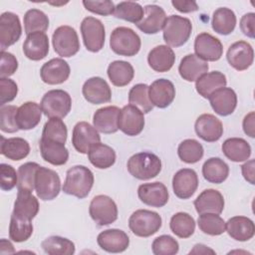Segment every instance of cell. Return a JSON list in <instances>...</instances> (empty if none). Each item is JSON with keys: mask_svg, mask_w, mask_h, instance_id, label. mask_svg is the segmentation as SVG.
Here are the masks:
<instances>
[{"mask_svg": "<svg viewBox=\"0 0 255 255\" xmlns=\"http://www.w3.org/2000/svg\"><path fill=\"white\" fill-rule=\"evenodd\" d=\"M204 150L202 144L193 138L182 140L177 147L178 157L186 163H195L203 156Z\"/></svg>", "mask_w": 255, "mask_h": 255, "instance_id": "f6af8a7d", "label": "cell"}, {"mask_svg": "<svg viewBox=\"0 0 255 255\" xmlns=\"http://www.w3.org/2000/svg\"><path fill=\"white\" fill-rule=\"evenodd\" d=\"M225 230L237 241H248L255 234L254 222L246 216H234L225 222Z\"/></svg>", "mask_w": 255, "mask_h": 255, "instance_id": "d6a6232c", "label": "cell"}, {"mask_svg": "<svg viewBox=\"0 0 255 255\" xmlns=\"http://www.w3.org/2000/svg\"><path fill=\"white\" fill-rule=\"evenodd\" d=\"M40 106L43 114L49 119H63L71 111L72 99L64 90H51L43 96Z\"/></svg>", "mask_w": 255, "mask_h": 255, "instance_id": "5b68a950", "label": "cell"}, {"mask_svg": "<svg viewBox=\"0 0 255 255\" xmlns=\"http://www.w3.org/2000/svg\"><path fill=\"white\" fill-rule=\"evenodd\" d=\"M18 94L17 84L9 78H0V106L12 102Z\"/></svg>", "mask_w": 255, "mask_h": 255, "instance_id": "11a10c76", "label": "cell"}, {"mask_svg": "<svg viewBox=\"0 0 255 255\" xmlns=\"http://www.w3.org/2000/svg\"><path fill=\"white\" fill-rule=\"evenodd\" d=\"M108 77L116 87H125L131 82L134 76L132 66L126 61H114L108 67Z\"/></svg>", "mask_w": 255, "mask_h": 255, "instance_id": "8d00e7d4", "label": "cell"}, {"mask_svg": "<svg viewBox=\"0 0 255 255\" xmlns=\"http://www.w3.org/2000/svg\"><path fill=\"white\" fill-rule=\"evenodd\" d=\"M1 171V182L0 187L2 190L10 191L18 183V173H16L15 168L7 163L0 164Z\"/></svg>", "mask_w": 255, "mask_h": 255, "instance_id": "db71d44e", "label": "cell"}, {"mask_svg": "<svg viewBox=\"0 0 255 255\" xmlns=\"http://www.w3.org/2000/svg\"><path fill=\"white\" fill-rule=\"evenodd\" d=\"M207 253L215 254V251L212 250L211 248H209L208 246L204 245V244H196V245H194L193 249L190 250V252H189V254H207Z\"/></svg>", "mask_w": 255, "mask_h": 255, "instance_id": "e7e4bbea", "label": "cell"}, {"mask_svg": "<svg viewBox=\"0 0 255 255\" xmlns=\"http://www.w3.org/2000/svg\"><path fill=\"white\" fill-rule=\"evenodd\" d=\"M18 69V61L16 57L5 51H1L0 78H8L12 76Z\"/></svg>", "mask_w": 255, "mask_h": 255, "instance_id": "6f0895ef", "label": "cell"}, {"mask_svg": "<svg viewBox=\"0 0 255 255\" xmlns=\"http://www.w3.org/2000/svg\"><path fill=\"white\" fill-rule=\"evenodd\" d=\"M169 227L177 237L183 239L188 238L194 233L195 220L186 212H177L171 216Z\"/></svg>", "mask_w": 255, "mask_h": 255, "instance_id": "60d3db41", "label": "cell"}, {"mask_svg": "<svg viewBox=\"0 0 255 255\" xmlns=\"http://www.w3.org/2000/svg\"><path fill=\"white\" fill-rule=\"evenodd\" d=\"M0 253H1L2 255L15 253L14 246L12 245V243H11L9 240H6L5 238H2V239L0 240Z\"/></svg>", "mask_w": 255, "mask_h": 255, "instance_id": "be15d7a7", "label": "cell"}, {"mask_svg": "<svg viewBox=\"0 0 255 255\" xmlns=\"http://www.w3.org/2000/svg\"><path fill=\"white\" fill-rule=\"evenodd\" d=\"M137 195L145 205L156 208L164 206L169 198L166 186L159 181L140 184L137 188Z\"/></svg>", "mask_w": 255, "mask_h": 255, "instance_id": "2e32d148", "label": "cell"}, {"mask_svg": "<svg viewBox=\"0 0 255 255\" xmlns=\"http://www.w3.org/2000/svg\"><path fill=\"white\" fill-rule=\"evenodd\" d=\"M195 55L207 62L218 61L223 54V46L219 39L209 33L203 32L196 36L194 40Z\"/></svg>", "mask_w": 255, "mask_h": 255, "instance_id": "7c38bea8", "label": "cell"}, {"mask_svg": "<svg viewBox=\"0 0 255 255\" xmlns=\"http://www.w3.org/2000/svg\"><path fill=\"white\" fill-rule=\"evenodd\" d=\"M128 171L139 180H147L157 176L161 170V159L152 152L142 151L129 157Z\"/></svg>", "mask_w": 255, "mask_h": 255, "instance_id": "7a4b0ae2", "label": "cell"}, {"mask_svg": "<svg viewBox=\"0 0 255 255\" xmlns=\"http://www.w3.org/2000/svg\"><path fill=\"white\" fill-rule=\"evenodd\" d=\"M22 35V27L18 15L13 12H4L0 16V48L5 51L14 45Z\"/></svg>", "mask_w": 255, "mask_h": 255, "instance_id": "8fae6325", "label": "cell"}, {"mask_svg": "<svg viewBox=\"0 0 255 255\" xmlns=\"http://www.w3.org/2000/svg\"><path fill=\"white\" fill-rule=\"evenodd\" d=\"M140 46L139 36L128 27H118L111 34L110 47L120 56H135L139 52Z\"/></svg>", "mask_w": 255, "mask_h": 255, "instance_id": "3957f363", "label": "cell"}, {"mask_svg": "<svg viewBox=\"0 0 255 255\" xmlns=\"http://www.w3.org/2000/svg\"><path fill=\"white\" fill-rule=\"evenodd\" d=\"M148 97L152 106L165 109L175 98L174 85L166 79L155 80L148 87Z\"/></svg>", "mask_w": 255, "mask_h": 255, "instance_id": "ffe728a7", "label": "cell"}, {"mask_svg": "<svg viewBox=\"0 0 255 255\" xmlns=\"http://www.w3.org/2000/svg\"><path fill=\"white\" fill-rule=\"evenodd\" d=\"M226 84V76L219 71H213L202 75L196 80L195 89L202 98L208 99L213 92L220 88H224Z\"/></svg>", "mask_w": 255, "mask_h": 255, "instance_id": "836d02e7", "label": "cell"}, {"mask_svg": "<svg viewBox=\"0 0 255 255\" xmlns=\"http://www.w3.org/2000/svg\"><path fill=\"white\" fill-rule=\"evenodd\" d=\"M118 127L129 136L138 135L144 128L143 113L131 105L125 106L120 111Z\"/></svg>", "mask_w": 255, "mask_h": 255, "instance_id": "4fadbf2b", "label": "cell"}, {"mask_svg": "<svg viewBox=\"0 0 255 255\" xmlns=\"http://www.w3.org/2000/svg\"><path fill=\"white\" fill-rule=\"evenodd\" d=\"M49 28L48 16L39 9H30L24 15V30L27 35L35 32L45 33Z\"/></svg>", "mask_w": 255, "mask_h": 255, "instance_id": "ee69618b", "label": "cell"}, {"mask_svg": "<svg viewBox=\"0 0 255 255\" xmlns=\"http://www.w3.org/2000/svg\"><path fill=\"white\" fill-rule=\"evenodd\" d=\"M91 218L100 226L110 225L118 219V207L114 199L108 195L95 196L89 207Z\"/></svg>", "mask_w": 255, "mask_h": 255, "instance_id": "9c48e42d", "label": "cell"}, {"mask_svg": "<svg viewBox=\"0 0 255 255\" xmlns=\"http://www.w3.org/2000/svg\"><path fill=\"white\" fill-rule=\"evenodd\" d=\"M39 148L43 159L53 165H63L69 159V151L63 142L41 137Z\"/></svg>", "mask_w": 255, "mask_h": 255, "instance_id": "83f0119b", "label": "cell"}, {"mask_svg": "<svg viewBox=\"0 0 255 255\" xmlns=\"http://www.w3.org/2000/svg\"><path fill=\"white\" fill-rule=\"evenodd\" d=\"M94 180V174L90 168L84 165H74L67 170L63 191L83 199L89 195Z\"/></svg>", "mask_w": 255, "mask_h": 255, "instance_id": "6da1fadb", "label": "cell"}, {"mask_svg": "<svg viewBox=\"0 0 255 255\" xmlns=\"http://www.w3.org/2000/svg\"><path fill=\"white\" fill-rule=\"evenodd\" d=\"M196 134L207 142L217 141L223 134V126L220 120L211 114L199 116L194 125Z\"/></svg>", "mask_w": 255, "mask_h": 255, "instance_id": "44dd1931", "label": "cell"}, {"mask_svg": "<svg viewBox=\"0 0 255 255\" xmlns=\"http://www.w3.org/2000/svg\"><path fill=\"white\" fill-rule=\"evenodd\" d=\"M18 108L16 106L8 105L0 108V128L1 130L8 133H13L19 130L16 124V113Z\"/></svg>", "mask_w": 255, "mask_h": 255, "instance_id": "f5cc1de1", "label": "cell"}, {"mask_svg": "<svg viewBox=\"0 0 255 255\" xmlns=\"http://www.w3.org/2000/svg\"><path fill=\"white\" fill-rule=\"evenodd\" d=\"M41 106L35 102H26L16 113V124L19 129L29 130L38 126L42 118Z\"/></svg>", "mask_w": 255, "mask_h": 255, "instance_id": "1f68e13d", "label": "cell"}, {"mask_svg": "<svg viewBox=\"0 0 255 255\" xmlns=\"http://www.w3.org/2000/svg\"><path fill=\"white\" fill-rule=\"evenodd\" d=\"M172 6L181 13H190L198 10V5L195 1H186V0H172Z\"/></svg>", "mask_w": 255, "mask_h": 255, "instance_id": "91938a15", "label": "cell"}, {"mask_svg": "<svg viewBox=\"0 0 255 255\" xmlns=\"http://www.w3.org/2000/svg\"><path fill=\"white\" fill-rule=\"evenodd\" d=\"M222 151L224 155L231 161L241 162L247 160L251 155L250 144L241 137L227 138L222 143Z\"/></svg>", "mask_w": 255, "mask_h": 255, "instance_id": "e575fe53", "label": "cell"}, {"mask_svg": "<svg viewBox=\"0 0 255 255\" xmlns=\"http://www.w3.org/2000/svg\"><path fill=\"white\" fill-rule=\"evenodd\" d=\"M207 62L198 58L195 54L184 56L178 66L180 77L187 82H194L208 72Z\"/></svg>", "mask_w": 255, "mask_h": 255, "instance_id": "f546056e", "label": "cell"}, {"mask_svg": "<svg viewBox=\"0 0 255 255\" xmlns=\"http://www.w3.org/2000/svg\"><path fill=\"white\" fill-rule=\"evenodd\" d=\"M30 152L29 142L22 137L1 136V153L11 160H21Z\"/></svg>", "mask_w": 255, "mask_h": 255, "instance_id": "f35d334b", "label": "cell"}, {"mask_svg": "<svg viewBox=\"0 0 255 255\" xmlns=\"http://www.w3.org/2000/svg\"><path fill=\"white\" fill-rule=\"evenodd\" d=\"M144 10L142 6L136 2L132 1H124L120 2L116 5L114 15L119 19H123L125 21L138 24L143 17Z\"/></svg>", "mask_w": 255, "mask_h": 255, "instance_id": "7bdbcfd3", "label": "cell"}, {"mask_svg": "<svg viewBox=\"0 0 255 255\" xmlns=\"http://www.w3.org/2000/svg\"><path fill=\"white\" fill-rule=\"evenodd\" d=\"M198 187V176L191 168L179 169L172 178L174 194L180 199L190 198Z\"/></svg>", "mask_w": 255, "mask_h": 255, "instance_id": "ac0fdd59", "label": "cell"}, {"mask_svg": "<svg viewBox=\"0 0 255 255\" xmlns=\"http://www.w3.org/2000/svg\"><path fill=\"white\" fill-rule=\"evenodd\" d=\"M120 109L116 106H108L97 110L93 117L96 129L103 133H115L118 131V120Z\"/></svg>", "mask_w": 255, "mask_h": 255, "instance_id": "4316f807", "label": "cell"}, {"mask_svg": "<svg viewBox=\"0 0 255 255\" xmlns=\"http://www.w3.org/2000/svg\"><path fill=\"white\" fill-rule=\"evenodd\" d=\"M101 142V136L95 127L87 122H79L73 128L72 143L80 153H88L90 148Z\"/></svg>", "mask_w": 255, "mask_h": 255, "instance_id": "5bb4252c", "label": "cell"}, {"mask_svg": "<svg viewBox=\"0 0 255 255\" xmlns=\"http://www.w3.org/2000/svg\"><path fill=\"white\" fill-rule=\"evenodd\" d=\"M39 212V201L31 191L18 190L12 214L20 219L31 221Z\"/></svg>", "mask_w": 255, "mask_h": 255, "instance_id": "f1b7e54d", "label": "cell"}, {"mask_svg": "<svg viewBox=\"0 0 255 255\" xmlns=\"http://www.w3.org/2000/svg\"><path fill=\"white\" fill-rule=\"evenodd\" d=\"M40 165L36 162H26L18 168V190L33 191L35 188L36 172Z\"/></svg>", "mask_w": 255, "mask_h": 255, "instance_id": "681fc988", "label": "cell"}, {"mask_svg": "<svg viewBox=\"0 0 255 255\" xmlns=\"http://www.w3.org/2000/svg\"><path fill=\"white\" fill-rule=\"evenodd\" d=\"M254 167H255V160L254 159H250L247 162H245L242 166H241V171H242V175L245 178L246 181H248L250 184H254L255 180H254Z\"/></svg>", "mask_w": 255, "mask_h": 255, "instance_id": "6125c7cd", "label": "cell"}, {"mask_svg": "<svg viewBox=\"0 0 255 255\" xmlns=\"http://www.w3.org/2000/svg\"><path fill=\"white\" fill-rule=\"evenodd\" d=\"M226 58L232 68L237 71H244L253 64L254 51L246 41H237L228 48Z\"/></svg>", "mask_w": 255, "mask_h": 255, "instance_id": "e0dca14e", "label": "cell"}, {"mask_svg": "<svg viewBox=\"0 0 255 255\" xmlns=\"http://www.w3.org/2000/svg\"><path fill=\"white\" fill-rule=\"evenodd\" d=\"M35 189L40 199L44 201L55 199L61 190L59 174L53 169L40 166L36 172Z\"/></svg>", "mask_w": 255, "mask_h": 255, "instance_id": "52a82bcc", "label": "cell"}, {"mask_svg": "<svg viewBox=\"0 0 255 255\" xmlns=\"http://www.w3.org/2000/svg\"><path fill=\"white\" fill-rule=\"evenodd\" d=\"M191 31L192 24L188 18L170 15L167 17L163 27V40L167 46L177 48L188 41Z\"/></svg>", "mask_w": 255, "mask_h": 255, "instance_id": "277c9868", "label": "cell"}, {"mask_svg": "<svg viewBox=\"0 0 255 255\" xmlns=\"http://www.w3.org/2000/svg\"><path fill=\"white\" fill-rule=\"evenodd\" d=\"M83 5L88 11L95 14L102 15V16H109L111 14H114L115 7H116L114 2L110 0H103V1L84 0Z\"/></svg>", "mask_w": 255, "mask_h": 255, "instance_id": "9f6ffc18", "label": "cell"}, {"mask_svg": "<svg viewBox=\"0 0 255 255\" xmlns=\"http://www.w3.org/2000/svg\"><path fill=\"white\" fill-rule=\"evenodd\" d=\"M254 24H255V13L250 12L247 14H244L240 20V29L243 32V34L251 39L255 37V30H254Z\"/></svg>", "mask_w": 255, "mask_h": 255, "instance_id": "680465c9", "label": "cell"}, {"mask_svg": "<svg viewBox=\"0 0 255 255\" xmlns=\"http://www.w3.org/2000/svg\"><path fill=\"white\" fill-rule=\"evenodd\" d=\"M41 247L49 255H72L76 250L74 242L57 235L47 237L42 241Z\"/></svg>", "mask_w": 255, "mask_h": 255, "instance_id": "b9f144b4", "label": "cell"}, {"mask_svg": "<svg viewBox=\"0 0 255 255\" xmlns=\"http://www.w3.org/2000/svg\"><path fill=\"white\" fill-rule=\"evenodd\" d=\"M161 224L160 215L146 209L135 210L128 219L130 231L138 237H149L155 234L160 229Z\"/></svg>", "mask_w": 255, "mask_h": 255, "instance_id": "8992f818", "label": "cell"}, {"mask_svg": "<svg viewBox=\"0 0 255 255\" xmlns=\"http://www.w3.org/2000/svg\"><path fill=\"white\" fill-rule=\"evenodd\" d=\"M69 64L61 58H54L46 62L40 70V76L48 85H59L66 82L70 76Z\"/></svg>", "mask_w": 255, "mask_h": 255, "instance_id": "d6986e66", "label": "cell"}, {"mask_svg": "<svg viewBox=\"0 0 255 255\" xmlns=\"http://www.w3.org/2000/svg\"><path fill=\"white\" fill-rule=\"evenodd\" d=\"M142 20L136 27L145 34H156L163 29L167 19L164 10L158 5H146Z\"/></svg>", "mask_w": 255, "mask_h": 255, "instance_id": "cb8c5ba5", "label": "cell"}, {"mask_svg": "<svg viewBox=\"0 0 255 255\" xmlns=\"http://www.w3.org/2000/svg\"><path fill=\"white\" fill-rule=\"evenodd\" d=\"M82 93L85 100L93 105L109 103L112 99V90L109 84L101 77L88 79L83 85Z\"/></svg>", "mask_w": 255, "mask_h": 255, "instance_id": "9a60e30c", "label": "cell"}, {"mask_svg": "<svg viewBox=\"0 0 255 255\" xmlns=\"http://www.w3.org/2000/svg\"><path fill=\"white\" fill-rule=\"evenodd\" d=\"M236 15L235 13L226 7L216 9L212 15V29L220 35L231 34L236 26Z\"/></svg>", "mask_w": 255, "mask_h": 255, "instance_id": "ab89813d", "label": "cell"}, {"mask_svg": "<svg viewBox=\"0 0 255 255\" xmlns=\"http://www.w3.org/2000/svg\"><path fill=\"white\" fill-rule=\"evenodd\" d=\"M194 207L198 214H220L224 209L223 195L216 189H205L194 200Z\"/></svg>", "mask_w": 255, "mask_h": 255, "instance_id": "d4e9b609", "label": "cell"}, {"mask_svg": "<svg viewBox=\"0 0 255 255\" xmlns=\"http://www.w3.org/2000/svg\"><path fill=\"white\" fill-rule=\"evenodd\" d=\"M242 126H243L244 132L253 138L255 136V114H254V112H250L248 115L245 116Z\"/></svg>", "mask_w": 255, "mask_h": 255, "instance_id": "94428289", "label": "cell"}, {"mask_svg": "<svg viewBox=\"0 0 255 255\" xmlns=\"http://www.w3.org/2000/svg\"><path fill=\"white\" fill-rule=\"evenodd\" d=\"M202 174L208 182L219 184L227 179L229 166L219 157H210L202 165Z\"/></svg>", "mask_w": 255, "mask_h": 255, "instance_id": "d590c367", "label": "cell"}, {"mask_svg": "<svg viewBox=\"0 0 255 255\" xmlns=\"http://www.w3.org/2000/svg\"><path fill=\"white\" fill-rule=\"evenodd\" d=\"M98 245L109 253H121L128 249L129 238L121 229H107L102 231L97 237Z\"/></svg>", "mask_w": 255, "mask_h": 255, "instance_id": "7402d4cb", "label": "cell"}, {"mask_svg": "<svg viewBox=\"0 0 255 255\" xmlns=\"http://www.w3.org/2000/svg\"><path fill=\"white\" fill-rule=\"evenodd\" d=\"M199 229L208 235L217 236L225 232V221L215 213H202L199 214L197 219Z\"/></svg>", "mask_w": 255, "mask_h": 255, "instance_id": "bcb514c9", "label": "cell"}, {"mask_svg": "<svg viewBox=\"0 0 255 255\" xmlns=\"http://www.w3.org/2000/svg\"><path fill=\"white\" fill-rule=\"evenodd\" d=\"M209 103L213 111L222 117L231 115L237 106V96L231 88H220L213 92L209 98Z\"/></svg>", "mask_w": 255, "mask_h": 255, "instance_id": "603a6c76", "label": "cell"}, {"mask_svg": "<svg viewBox=\"0 0 255 255\" xmlns=\"http://www.w3.org/2000/svg\"><path fill=\"white\" fill-rule=\"evenodd\" d=\"M24 55L32 61H40L49 53V39L43 32H35L27 35L23 43Z\"/></svg>", "mask_w": 255, "mask_h": 255, "instance_id": "484cf974", "label": "cell"}, {"mask_svg": "<svg viewBox=\"0 0 255 255\" xmlns=\"http://www.w3.org/2000/svg\"><path fill=\"white\" fill-rule=\"evenodd\" d=\"M33 233V224L31 221L20 219L11 214L9 224V238L17 243L28 240Z\"/></svg>", "mask_w": 255, "mask_h": 255, "instance_id": "c3c4849f", "label": "cell"}, {"mask_svg": "<svg viewBox=\"0 0 255 255\" xmlns=\"http://www.w3.org/2000/svg\"><path fill=\"white\" fill-rule=\"evenodd\" d=\"M84 45L88 51L97 53L104 48L106 32L104 24L95 17H86L81 23Z\"/></svg>", "mask_w": 255, "mask_h": 255, "instance_id": "30bf717a", "label": "cell"}, {"mask_svg": "<svg viewBox=\"0 0 255 255\" xmlns=\"http://www.w3.org/2000/svg\"><path fill=\"white\" fill-rule=\"evenodd\" d=\"M175 62L173 50L167 45H159L151 49L147 55L149 67L158 73L169 71Z\"/></svg>", "mask_w": 255, "mask_h": 255, "instance_id": "4dcf8cb0", "label": "cell"}, {"mask_svg": "<svg viewBox=\"0 0 255 255\" xmlns=\"http://www.w3.org/2000/svg\"><path fill=\"white\" fill-rule=\"evenodd\" d=\"M67 135L68 129L65 123L59 118H52L44 125L41 137L66 143Z\"/></svg>", "mask_w": 255, "mask_h": 255, "instance_id": "f907efd6", "label": "cell"}, {"mask_svg": "<svg viewBox=\"0 0 255 255\" xmlns=\"http://www.w3.org/2000/svg\"><path fill=\"white\" fill-rule=\"evenodd\" d=\"M54 51L61 57L75 56L80 50V41L76 30L68 25L58 27L52 36Z\"/></svg>", "mask_w": 255, "mask_h": 255, "instance_id": "ba28073f", "label": "cell"}, {"mask_svg": "<svg viewBox=\"0 0 255 255\" xmlns=\"http://www.w3.org/2000/svg\"><path fill=\"white\" fill-rule=\"evenodd\" d=\"M88 157L90 162L95 167L106 169L115 164L117 156L115 150L111 146L102 142H98L90 148Z\"/></svg>", "mask_w": 255, "mask_h": 255, "instance_id": "74e56055", "label": "cell"}, {"mask_svg": "<svg viewBox=\"0 0 255 255\" xmlns=\"http://www.w3.org/2000/svg\"><path fill=\"white\" fill-rule=\"evenodd\" d=\"M151 250L154 255H174L179 250V244L170 235H160L153 240Z\"/></svg>", "mask_w": 255, "mask_h": 255, "instance_id": "816d5d0a", "label": "cell"}, {"mask_svg": "<svg viewBox=\"0 0 255 255\" xmlns=\"http://www.w3.org/2000/svg\"><path fill=\"white\" fill-rule=\"evenodd\" d=\"M128 102L143 114L149 113L153 108L148 97V86L145 84H136L129 90Z\"/></svg>", "mask_w": 255, "mask_h": 255, "instance_id": "7dc6e473", "label": "cell"}]
</instances>
